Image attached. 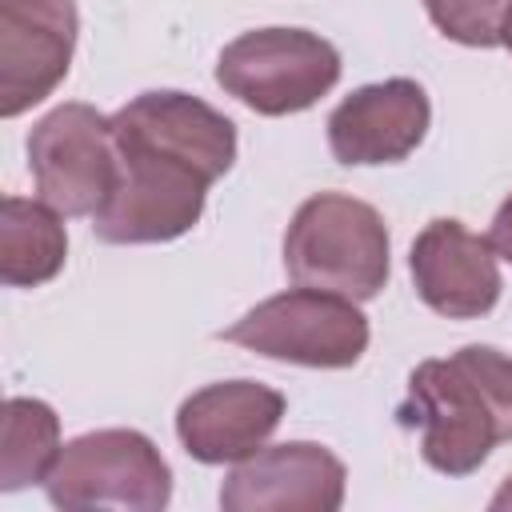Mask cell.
Instances as JSON below:
<instances>
[{"instance_id": "obj_1", "label": "cell", "mask_w": 512, "mask_h": 512, "mask_svg": "<svg viewBox=\"0 0 512 512\" xmlns=\"http://www.w3.org/2000/svg\"><path fill=\"white\" fill-rule=\"evenodd\" d=\"M116 188L92 216L104 244H168L196 228L236 160V128L188 92H140L112 112Z\"/></svg>"}, {"instance_id": "obj_2", "label": "cell", "mask_w": 512, "mask_h": 512, "mask_svg": "<svg viewBox=\"0 0 512 512\" xmlns=\"http://www.w3.org/2000/svg\"><path fill=\"white\" fill-rule=\"evenodd\" d=\"M420 428V456L440 476H472L496 444L512 440V360L500 348L468 344L448 360H424L396 408Z\"/></svg>"}, {"instance_id": "obj_3", "label": "cell", "mask_w": 512, "mask_h": 512, "mask_svg": "<svg viewBox=\"0 0 512 512\" xmlns=\"http://www.w3.org/2000/svg\"><path fill=\"white\" fill-rule=\"evenodd\" d=\"M388 248V224L372 204L344 192H316L284 232V268L300 288L360 304L388 284Z\"/></svg>"}, {"instance_id": "obj_4", "label": "cell", "mask_w": 512, "mask_h": 512, "mask_svg": "<svg viewBox=\"0 0 512 512\" xmlns=\"http://www.w3.org/2000/svg\"><path fill=\"white\" fill-rule=\"evenodd\" d=\"M44 492L64 512H160L172 500V472L144 432L100 428L60 444L44 476Z\"/></svg>"}, {"instance_id": "obj_5", "label": "cell", "mask_w": 512, "mask_h": 512, "mask_svg": "<svg viewBox=\"0 0 512 512\" xmlns=\"http://www.w3.org/2000/svg\"><path fill=\"white\" fill-rule=\"evenodd\" d=\"M220 340L280 364L352 368L368 348V316L348 296L296 284L248 308Z\"/></svg>"}, {"instance_id": "obj_6", "label": "cell", "mask_w": 512, "mask_h": 512, "mask_svg": "<svg viewBox=\"0 0 512 512\" xmlns=\"http://www.w3.org/2000/svg\"><path fill=\"white\" fill-rule=\"evenodd\" d=\"M340 80V52L308 28H256L224 44L216 84L260 116H292L328 96Z\"/></svg>"}, {"instance_id": "obj_7", "label": "cell", "mask_w": 512, "mask_h": 512, "mask_svg": "<svg viewBox=\"0 0 512 512\" xmlns=\"http://www.w3.org/2000/svg\"><path fill=\"white\" fill-rule=\"evenodd\" d=\"M28 172L60 216H96L120 172L112 116L80 100L52 108L28 132Z\"/></svg>"}, {"instance_id": "obj_8", "label": "cell", "mask_w": 512, "mask_h": 512, "mask_svg": "<svg viewBox=\"0 0 512 512\" xmlns=\"http://www.w3.org/2000/svg\"><path fill=\"white\" fill-rule=\"evenodd\" d=\"M80 16L72 0H0V116L16 120L68 76Z\"/></svg>"}, {"instance_id": "obj_9", "label": "cell", "mask_w": 512, "mask_h": 512, "mask_svg": "<svg viewBox=\"0 0 512 512\" xmlns=\"http://www.w3.org/2000/svg\"><path fill=\"white\" fill-rule=\"evenodd\" d=\"M348 472L340 456L312 440L264 444L240 460L220 484L224 512H336L344 504Z\"/></svg>"}, {"instance_id": "obj_10", "label": "cell", "mask_w": 512, "mask_h": 512, "mask_svg": "<svg viewBox=\"0 0 512 512\" xmlns=\"http://www.w3.org/2000/svg\"><path fill=\"white\" fill-rule=\"evenodd\" d=\"M408 268L416 296L448 320H476L492 312L504 288L492 240L468 232L460 220H432L412 240Z\"/></svg>"}, {"instance_id": "obj_11", "label": "cell", "mask_w": 512, "mask_h": 512, "mask_svg": "<svg viewBox=\"0 0 512 512\" xmlns=\"http://www.w3.org/2000/svg\"><path fill=\"white\" fill-rule=\"evenodd\" d=\"M428 120H432L428 92L408 76H392L356 88L332 108L328 148L340 164H356V168L396 164L420 148Z\"/></svg>"}, {"instance_id": "obj_12", "label": "cell", "mask_w": 512, "mask_h": 512, "mask_svg": "<svg viewBox=\"0 0 512 512\" xmlns=\"http://www.w3.org/2000/svg\"><path fill=\"white\" fill-rule=\"evenodd\" d=\"M284 420V396L260 380H224L192 392L176 412V436L200 464L256 456Z\"/></svg>"}, {"instance_id": "obj_13", "label": "cell", "mask_w": 512, "mask_h": 512, "mask_svg": "<svg viewBox=\"0 0 512 512\" xmlns=\"http://www.w3.org/2000/svg\"><path fill=\"white\" fill-rule=\"evenodd\" d=\"M68 256V232L52 204L4 196L0 204V280L8 288L48 284Z\"/></svg>"}, {"instance_id": "obj_14", "label": "cell", "mask_w": 512, "mask_h": 512, "mask_svg": "<svg viewBox=\"0 0 512 512\" xmlns=\"http://www.w3.org/2000/svg\"><path fill=\"white\" fill-rule=\"evenodd\" d=\"M60 452V416L36 396H8L0 424V488L20 492L44 484Z\"/></svg>"}, {"instance_id": "obj_15", "label": "cell", "mask_w": 512, "mask_h": 512, "mask_svg": "<svg viewBox=\"0 0 512 512\" xmlns=\"http://www.w3.org/2000/svg\"><path fill=\"white\" fill-rule=\"evenodd\" d=\"M424 8L440 36L464 48H496L512 0H424Z\"/></svg>"}, {"instance_id": "obj_16", "label": "cell", "mask_w": 512, "mask_h": 512, "mask_svg": "<svg viewBox=\"0 0 512 512\" xmlns=\"http://www.w3.org/2000/svg\"><path fill=\"white\" fill-rule=\"evenodd\" d=\"M488 240H492L496 256L512 264V196H508V200L496 208V216H492V228H488Z\"/></svg>"}, {"instance_id": "obj_17", "label": "cell", "mask_w": 512, "mask_h": 512, "mask_svg": "<svg viewBox=\"0 0 512 512\" xmlns=\"http://www.w3.org/2000/svg\"><path fill=\"white\" fill-rule=\"evenodd\" d=\"M488 508H492V512H512V476H504V484L492 492Z\"/></svg>"}, {"instance_id": "obj_18", "label": "cell", "mask_w": 512, "mask_h": 512, "mask_svg": "<svg viewBox=\"0 0 512 512\" xmlns=\"http://www.w3.org/2000/svg\"><path fill=\"white\" fill-rule=\"evenodd\" d=\"M500 44L512 52V12H508V20H504V32H500Z\"/></svg>"}]
</instances>
